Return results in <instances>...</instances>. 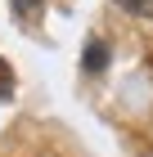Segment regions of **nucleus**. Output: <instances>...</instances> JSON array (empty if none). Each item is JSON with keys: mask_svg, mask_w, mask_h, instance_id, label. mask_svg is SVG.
Returning a JSON list of instances; mask_svg holds the SVG:
<instances>
[{"mask_svg": "<svg viewBox=\"0 0 153 157\" xmlns=\"http://www.w3.org/2000/svg\"><path fill=\"white\" fill-rule=\"evenodd\" d=\"M81 63H86V72H104V67H108V45H104V40H90Z\"/></svg>", "mask_w": 153, "mask_h": 157, "instance_id": "1", "label": "nucleus"}, {"mask_svg": "<svg viewBox=\"0 0 153 157\" xmlns=\"http://www.w3.org/2000/svg\"><path fill=\"white\" fill-rule=\"evenodd\" d=\"M9 5H14V13H18L23 23H36V13L45 9V0H9Z\"/></svg>", "mask_w": 153, "mask_h": 157, "instance_id": "2", "label": "nucleus"}, {"mask_svg": "<svg viewBox=\"0 0 153 157\" xmlns=\"http://www.w3.org/2000/svg\"><path fill=\"white\" fill-rule=\"evenodd\" d=\"M126 13H135V18H153V0H117Z\"/></svg>", "mask_w": 153, "mask_h": 157, "instance_id": "3", "label": "nucleus"}, {"mask_svg": "<svg viewBox=\"0 0 153 157\" xmlns=\"http://www.w3.org/2000/svg\"><path fill=\"white\" fill-rule=\"evenodd\" d=\"M14 94V72H9V63L0 59V99H9Z\"/></svg>", "mask_w": 153, "mask_h": 157, "instance_id": "4", "label": "nucleus"}, {"mask_svg": "<svg viewBox=\"0 0 153 157\" xmlns=\"http://www.w3.org/2000/svg\"><path fill=\"white\" fill-rule=\"evenodd\" d=\"M144 157H153V153H144Z\"/></svg>", "mask_w": 153, "mask_h": 157, "instance_id": "5", "label": "nucleus"}]
</instances>
